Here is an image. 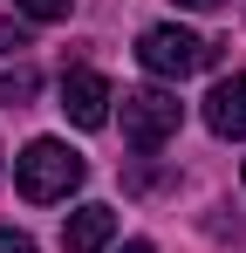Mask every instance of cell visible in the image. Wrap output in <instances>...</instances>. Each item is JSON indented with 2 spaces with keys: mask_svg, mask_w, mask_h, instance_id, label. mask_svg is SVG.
<instances>
[{
  "mask_svg": "<svg viewBox=\"0 0 246 253\" xmlns=\"http://www.w3.org/2000/svg\"><path fill=\"white\" fill-rule=\"evenodd\" d=\"M82 158L62 144V137H35L21 158H14V185H21V199H35V206H55V199H69L82 185Z\"/></svg>",
  "mask_w": 246,
  "mask_h": 253,
  "instance_id": "cell-1",
  "label": "cell"
},
{
  "mask_svg": "<svg viewBox=\"0 0 246 253\" xmlns=\"http://www.w3.org/2000/svg\"><path fill=\"white\" fill-rule=\"evenodd\" d=\"M110 240H117V212L110 206H76L69 226H62V247L69 253H103Z\"/></svg>",
  "mask_w": 246,
  "mask_h": 253,
  "instance_id": "cell-6",
  "label": "cell"
},
{
  "mask_svg": "<svg viewBox=\"0 0 246 253\" xmlns=\"http://www.w3.org/2000/svg\"><path fill=\"white\" fill-rule=\"evenodd\" d=\"M110 103H117V96H110V83H103L96 69H69V76H62V117L76 130H103L110 124Z\"/></svg>",
  "mask_w": 246,
  "mask_h": 253,
  "instance_id": "cell-4",
  "label": "cell"
},
{
  "mask_svg": "<svg viewBox=\"0 0 246 253\" xmlns=\"http://www.w3.org/2000/svg\"><path fill=\"white\" fill-rule=\"evenodd\" d=\"M0 253H35V240H28V233H14V226H7V233H0Z\"/></svg>",
  "mask_w": 246,
  "mask_h": 253,
  "instance_id": "cell-9",
  "label": "cell"
},
{
  "mask_svg": "<svg viewBox=\"0 0 246 253\" xmlns=\"http://www.w3.org/2000/svg\"><path fill=\"white\" fill-rule=\"evenodd\" d=\"M137 62H144L151 76H164V83H185L192 69L212 62V42L185 35V28H144V35H137Z\"/></svg>",
  "mask_w": 246,
  "mask_h": 253,
  "instance_id": "cell-3",
  "label": "cell"
},
{
  "mask_svg": "<svg viewBox=\"0 0 246 253\" xmlns=\"http://www.w3.org/2000/svg\"><path fill=\"white\" fill-rule=\"evenodd\" d=\"M123 253H158V247H144V240H130V247H123Z\"/></svg>",
  "mask_w": 246,
  "mask_h": 253,
  "instance_id": "cell-11",
  "label": "cell"
},
{
  "mask_svg": "<svg viewBox=\"0 0 246 253\" xmlns=\"http://www.w3.org/2000/svg\"><path fill=\"white\" fill-rule=\"evenodd\" d=\"M205 124H212V137H246V76H219L212 83Z\"/></svg>",
  "mask_w": 246,
  "mask_h": 253,
  "instance_id": "cell-5",
  "label": "cell"
},
{
  "mask_svg": "<svg viewBox=\"0 0 246 253\" xmlns=\"http://www.w3.org/2000/svg\"><path fill=\"white\" fill-rule=\"evenodd\" d=\"M178 7H192V14H212V7H219V0H178Z\"/></svg>",
  "mask_w": 246,
  "mask_h": 253,
  "instance_id": "cell-10",
  "label": "cell"
},
{
  "mask_svg": "<svg viewBox=\"0 0 246 253\" xmlns=\"http://www.w3.org/2000/svg\"><path fill=\"white\" fill-rule=\"evenodd\" d=\"M35 89H41V83H35V69H0V103H7V110H21Z\"/></svg>",
  "mask_w": 246,
  "mask_h": 253,
  "instance_id": "cell-7",
  "label": "cell"
},
{
  "mask_svg": "<svg viewBox=\"0 0 246 253\" xmlns=\"http://www.w3.org/2000/svg\"><path fill=\"white\" fill-rule=\"evenodd\" d=\"M21 14H35V21H69V7L76 0H14Z\"/></svg>",
  "mask_w": 246,
  "mask_h": 253,
  "instance_id": "cell-8",
  "label": "cell"
},
{
  "mask_svg": "<svg viewBox=\"0 0 246 253\" xmlns=\"http://www.w3.org/2000/svg\"><path fill=\"white\" fill-rule=\"evenodd\" d=\"M185 124V103L171 89H130L123 96V144L130 151H158L164 137H178Z\"/></svg>",
  "mask_w": 246,
  "mask_h": 253,
  "instance_id": "cell-2",
  "label": "cell"
}]
</instances>
